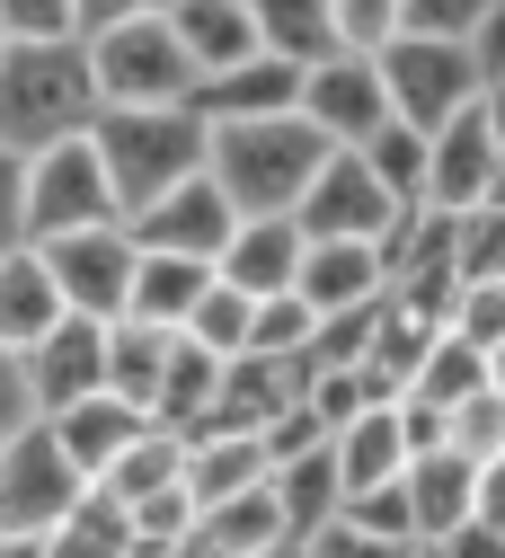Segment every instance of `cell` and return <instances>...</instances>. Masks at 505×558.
Instances as JSON below:
<instances>
[{"label": "cell", "mask_w": 505, "mask_h": 558, "mask_svg": "<svg viewBox=\"0 0 505 558\" xmlns=\"http://www.w3.org/2000/svg\"><path fill=\"white\" fill-rule=\"evenodd\" d=\"M89 62L107 116H169L204 98V72L169 0H89Z\"/></svg>", "instance_id": "obj_1"}, {"label": "cell", "mask_w": 505, "mask_h": 558, "mask_svg": "<svg viewBox=\"0 0 505 558\" xmlns=\"http://www.w3.org/2000/svg\"><path fill=\"white\" fill-rule=\"evenodd\" d=\"M98 62L89 45H0V160H45L98 133Z\"/></svg>", "instance_id": "obj_2"}, {"label": "cell", "mask_w": 505, "mask_h": 558, "mask_svg": "<svg viewBox=\"0 0 505 558\" xmlns=\"http://www.w3.org/2000/svg\"><path fill=\"white\" fill-rule=\"evenodd\" d=\"M107 222H124V204L98 160V133H81L45 160H0V248H53L71 231H107Z\"/></svg>", "instance_id": "obj_3"}, {"label": "cell", "mask_w": 505, "mask_h": 558, "mask_svg": "<svg viewBox=\"0 0 505 558\" xmlns=\"http://www.w3.org/2000/svg\"><path fill=\"white\" fill-rule=\"evenodd\" d=\"M328 160H337L328 133L302 124V116H284V124H223L213 133V186L240 204V222H293Z\"/></svg>", "instance_id": "obj_4"}, {"label": "cell", "mask_w": 505, "mask_h": 558, "mask_svg": "<svg viewBox=\"0 0 505 558\" xmlns=\"http://www.w3.org/2000/svg\"><path fill=\"white\" fill-rule=\"evenodd\" d=\"M98 160L116 178V204L124 222L169 204L178 186L213 178V124L195 107H169V116H98Z\"/></svg>", "instance_id": "obj_5"}, {"label": "cell", "mask_w": 505, "mask_h": 558, "mask_svg": "<svg viewBox=\"0 0 505 558\" xmlns=\"http://www.w3.org/2000/svg\"><path fill=\"white\" fill-rule=\"evenodd\" d=\"M98 487L81 478V461L62 452L53 426H19L0 435V541H62L89 514Z\"/></svg>", "instance_id": "obj_6"}, {"label": "cell", "mask_w": 505, "mask_h": 558, "mask_svg": "<svg viewBox=\"0 0 505 558\" xmlns=\"http://www.w3.org/2000/svg\"><path fill=\"white\" fill-rule=\"evenodd\" d=\"M382 81H390L399 124L425 133V143L488 107V72H479V53H470V45H417V36H399V45L382 53Z\"/></svg>", "instance_id": "obj_7"}, {"label": "cell", "mask_w": 505, "mask_h": 558, "mask_svg": "<svg viewBox=\"0 0 505 558\" xmlns=\"http://www.w3.org/2000/svg\"><path fill=\"white\" fill-rule=\"evenodd\" d=\"M45 266H53V284H62L71 319H98V328L133 319V284H142V240H133L124 222L53 240V248H45Z\"/></svg>", "instance_id": "obj_8"}, {"label": "cell", "mask_w": 505, "mask_h": 558, "mask_svg": "<svg viewBox=\"0 0 505 558\" xmlns=\"http://www.w3.org/2000/svg\"><path fill=\"white\" fill-rule=\"evenodd\" d=\"M311 240H364V248H390L399 231H408V204L373 178V160L364 151H337L328 169H320V186H311V204L293 214Z\"/></svg>", "instance_id": "obj_9"}, {"label": "cell", "mask_w": 505, "mask_h": 558, "mask_svg": "<svg viewBox=\"0 0 505 558\" xmlns=\"http://www.w3.org/2000/svg\"><path fill=\"white\" fill-rule=\"evenodd\" d=\"M302 124H320V133H328V151H373L382 133L399 124L382 62L346 53V62H328V72H311V81H302Z\"/></svg>", "instance_id": "obj_10"}, {"label": "cell", "mask_w": 505, "mask_h": 558, "mask_svg": "<svg viewBox=\"0 0 505 558\" xmlns=\"http://www.w3.org/2000/svg\"><path fill=\"white\" fill-rule=\"evenodd\" d=\"M124 231L142 240V257H195V266H223L231 240H240V204L213 186V178H195V186H178L169 204L133 214Z\"/></svg>", "instance_id": "obj_11"}, {"label": "cell", "mask_w": 505, "mask_h": 558, "mask_svg": "<svg viewBox=\"0 0 505 558\" xmlns=\"http://www.w3.org/2000/svg\"><path fill=\"white\" fill-rule=\"evenodd\" d=\"M293 408H311V355H240L204 435H275Z\"/></svg>", "instance_id": "obj_12"}, {"label": "cell", "mask_w": 505, "mask_h": 558, "mask_svg": "<svg viewBox=\"0 0 505 558\" xmlns=\"http://www.w3.org/2000/svg\"><path fill=\"white\" fill-rule=\"evenodd\" d=\"M505 195V151H496V124L488 107L461 116L453 133H435V169H425V214H479V204Z\"/></svg>", "instance_id": "obj_13"}, {"label": "cell", "mask_w": 505, "mask_h": 558, "mask_svg": "<svg viewBox=\"0 0 505 558\" xmlns=\"http://www.w3.org/2000/svg\"><path fill=\"white\" fill-rule=\"evenodd\" d=\"M62 319H71V302L53 284L45 248H0V355H36Z\"/></svg>", "instance_id": "obj_14"}, {"label": "cell", "mask_w": 505, "mask_h": 558, "mask_svg": "<svg viewBox=\"0 0 505 558\" xmlns=\"http://www.w3.org/2000/svg\"><path fill=\"white\" fill-rule=\"evenodd\" d=\"M169 10H178V36H187L204 81H231V72H249V62L266 53L257 0H169Z\"/></svg>", "instance_id": "obj_15"}, {"label": "cell", "mask_w": 505, "mask_h": 558, "mask_svg": "<svg viewBox=\"0 0 505 558\" xmlns=\"http://www.w3.org/2000/svg\"><path fill=\"white\" fill-rule=\"evenodd\" d=\"M302 266H311L302 222H240V240L223 257V284L249 293V302H284V293H302Z\"/></svg>", "instance_id": "obj_16"}, {"label": "cell", "mask_w": 505, "mask_h": 558, "mask_svg": "<svg viewBox=\"0 0 505 558\" xmlns=\"http://www.w3.org/2000/svg\"><path fill=\"white\" fill-rule=\"evenodd\" d=\"M302 302H311L320 319H328V311H373V302H390V248H364V240H311Z\"/></svg>", "instance_id": "obj_17"}, {"label": "cell", "mask_w": 505, "mask_h": 558, "mask_svg": "<svg viewBox=\"0 0 505 558\" xmlns=\"http://www.w3.org/2000/svg\"><path fill=\"white\" fill-rule=\"evenodd\" d=\"M195 116H204L213 133H223V124H284V116H302V72H293V62H275V53H257L249 72L204 81Z\"/></svg>", "instance_id": "obj_18"}, {"label": "cell", "mask_w": 505, "mask_h": 558, "mask_svg": "<svg viewBox=\"0 0 505 558\" xmlns=\"http://www.w3.org/2000/svg\"><path fill=\"white\" fill-rule=\"evenodd\" d=\"M178 328H142V319H116L107 328V399L160 416V390H169V364H178Z\"/></svg>", "instance_id": "obj_19"}, {"label": "cell", "mask_w": 505, "mask_h": 558, "mask_svg": "<svg viewBox=\"0 0 505 558\" xmlns=\"http://www.w3.org/2000/svg\"><path fill=\"white\" fill-rule=\"evenodd\" d=\"M275 478V452L266 435H187V487L195 506H231V497H257V487Z\"/></svg>", "instance_id": "obj_20"}, {"label": "cell", "mask_w": 505, "mask_h": 558, "mask_svg": "<svg viewBox=\"0 0 505 558\" xmlns=\"http://www.w3.org/2000/svg\"><path fill=\"white\" fill-rule=\"evenodd\" d=\"M479 478H488V470H479V461H461V452H435V461H417V470H408V497H417V541H425V549L479 523Z\"/></svg>", "instance_id": "obj_21"}, {"label": "cell", "mask_w": 505, "mask_h": 558, "mask_svg": "<svg viewBox=\"0 0 505 558\" xmlns=\"http://www.w3.org/2000/svg\"><path fill=\"white\" fill-rule=\"evenodd\" d=\"M160 416H142V408H124V399H89V408H71V416H53V435H62V452L81 461V478L98 487L142 435H152Z\"/></svg>", "instance_id": "obj_22"}, {"label": "cell", "mask_w": 505, "mask_h": 558, "mask_svg": "<svg viewBox=\"0 0 505 558\" xmlns=\"http://www.w3.org/2000/svg\"><path fill=\"white\" fill-rule=\"evenodd\" d=\"M266 19V53L293 62V72H328V62H346V27H337V0H257Z\"/></svg>", "instance_id": "obj_23"}, {"label": "cell", "mask_w": 505, "mask_h": 558, "mask_svg": "<svg viewBox=\"0 0 505 558\" xmlns=\"http://www.w3.org/2000/svg\"><path fill=\"white\" fill-rule=\"evenodd\" d=\"M337 470H346V506H354V497H373V487H399V478L417 470L399 408H373L364 426H346V435H337Z\"/></svg>", "instance_id": "obj_24"}, {"label": "cell", "mask_w": 505, "mask_h": 558, "mask_svg": "<svg viewBox=\"0 0 505 558\" xmlns=\"http://www.w3.org/2000/svg\"><path fill=\"white\" fill-rule=\"evenodd\" d=\"M275 506L293 523V541H328L346 523V470H337V444L311 452V461H284L275 470Z\"/></svg>", "instance_id": "obj_25"}, {"label": "cell", "mask_w": 505, "mask_h": 558, "mask_svg": "<svg viewBox=\"0 0 505 558\" xmlns=\"http://www.w3.org/2000/svg\"><path fill=\"white\" fill-rule=\"evenodd\" d=\"M223 266H195V257H142V284H133V319L142 328H195V311L213 302Z\"/></svg>", "instance_id": "obj_26"}, {"label": "cell", "mask_w": 505, "mask_h": 558, "mask_svg": "<svg viewBox=\"0 0 505 558\" xmlns=\"http://www.w3.org/2000/svg\"><path fill=\"white\" fill-rule=\"evenodd\" d=\"M169 487H187V435H169V426H152L107 478H98V497L116 506V514H133V506H152V497H169Z\"/></svg>", "instance_id": "obj_27"}, {"label": "cell", "mask_w": 505, "mask_h": 558, "mask_svg": "<svg viewBox=\"0 0 505 558\" xmlns=\"http://www.w3.org/2000/svg\"><path fill=\"white\" fill-rule=\"evenodd\" d=\"M293 541V523H284V506H275V478L257 487V497H231V506H213L204 514V558H266V549H284Z\"/></svg>", "instance_id": "obj_28"}, {"label": "cell", "mask_w": 505, "mask_h": 558, "mask_svg": "<svg viewBox=\"0 0 505 558\" xmlns=\"http://www.w3.org/2000/svg\"><path fill=\"white\" fill-rule=\"evenodd\" d=\"M223 355H213V345H178V364H169V390H160V426L169 435H204L213 426V408H223Z\"/></svg>", "instance_id": "obj_29"}, {"label": "cell", "mask_w": 505, "mask_h": 558, "mask_svg": "<svg viewBox=\"0 0 505 558\" xmlns=\"http://www.w3.org/2000/svg\"><path fill=\"white\" fill-rule=\"evenodd\" d=\"M479 390H496V381H488V355H479V345H461V337H444L435 355H425V373H417L408 399H425V408L453 416V408H470Z\"/></svg>", "instance_id": "obj_30"}, {"label": "cell", "mask_w": 505, "mask_h": 558, "mask_svg": "<svg viewBox=\"0 0 505 558\" xmlns=\"http://www.w3.org/2000/svg\"><path fill=\"white\" fill-rule=\"evenodd\" d=\"M0 45H89V0H0Z\"/></svg>", "instance_id": "obj_31"}, {"label": "cell", "mask_w": 505, "mask_h": 558, "mask_svg": "<svg viewBox=\"0 0 505 558\" xmlns=\"http://www.w3.org/2000/svg\"><path fill=\"white\" fill-rule=\"evenodd\" d=\"M364 160H373V178H382V186L408 204V214H425V169H435V143H425V133L390 124V133H382V143H373Z\"/></svg>", "instance_id": "obj_32"}, {"label": "cell", "mask_w": 505, "mask_h": 558, "mask_svg": "<svg viewBox=\"0 0 505 558\" xmlns=\"http://www.w3.org/2000/svg\"><path fill=\"white\" fill-rule=\"evenodd\" d=\"M195 345H213L223 364H240V355H257V302L249 293H231V284H213V302L195 311V328H187Z\"/></svg>", "instance_id": "obj_33"}, {"label": "cell", "mask_w": 505, "mask_h": 558, "mask_svg": "<svg viewBox=\"0 0 505 558\" xmlns=\"http://www.w3.org/2000/svg\"><path fill=\"white\" fill-rule=\"evenodd\" d=\"M488 0H399V36L417 45H479Z\"/></svg>", "instance_id": "obj_34"}, {"label": "cell", "mask_w": 505, "mask_h": 558, "mask_svg": "<svg viewBox=\"0 0 505 558\" xmlns=\"http://www.w3.org/2000/svg\"><path fill=\"white\" fill-rule=\"evenodd\" d=\"M453 240H461V284H505V195L461 214Z\"/></svg>", "instance_id": "obj_35"}, {"label": "cell", "mask_w": 505, "mask_h": 558, "mask_svg": "<svg viewBox=\"0 0 505 558\" xmlns=\"http://www.w3.org/2000/svg\"><path fill=\"white\" fill-rule=\"evenodd\" d=\"M346 523L373 532V541H399V549H425V541H417V497H408V478H399V487H373V497H354Z\"/></svg>", "instance_id": "obj_36"}, {"label": "cell", "mask_w": 505, "mask_h": 558, "mask_svg": "<svg viewBox=\"0 0 505 558\" xmlns=\"http://www.w3.org/2000/svg\"><path fill=\"white\" fill-rule=\"evenodd\" d=\"M311 337H320V311L302 293L257 302V355H311Z\"/></svg>", "instance_id": "obj_37"}, {"label": "cell", "mask_w": 505, "mask_h": 558, "mask_svg": "<svg viewBox=\"0 0 505 558\" xmlns=\"http://www.w3.org/2000/svg\"><path fill=\"white\" fill-rule=\"evenodd\" d=\"M337 27H346V53L382 62L399 45V0H337Z\"/></svg>", "instance_id": "obj_38"}, {"label": "cell", "mask_w": 505, "mask_h": 558, "mask_svg": "<svg viewBox=\"0 0 505 558\" xmlns=\"http://www.w3.org/2000/svg\"><path fill=\"white\" fill-rule=\"evenodd\" d=\"M453 337H461V345H479V355H496V345H505V284H461Z\"/></svg>", "instance_id": "obj_39"}, {"label": "cell", "mask_w": 505, "mask_h": 558, "mask_svg": "<svg viewBox=\"0 0 505 558\" xmlns=\"http://www.w3.org/2000/svg\"><path fill=\"white\" fill-rule=\"evenodd\" d=\"M320 558H425V549H399V541H373V532H354V523H337L328 541H311Z\"/></svg>", "instance_id": "obj_40"}, {"label": "cell", "mask_w": 505, "mask_h": 558, "mask_svg": "<svg viewBox=\"0 0 505 558\" xmlns=\"http://www.w3.org/2000/svg\"><path fill=\"white\" fill-rule=\"evenodd\" d=\"M470 53H479V72H488V89H496V81H505V0H488V27H479Z\"/></svg>", "instance_id": "obj_41"}, {"label": "cell", "mask_w": 505, "mask_h": 558, "mask_svg": "<svg viewBox=\"0 0 505 558\" xmlns=\"http://www.w3.org/2000/svg\"><path fill=\"white\" fill-rule=\"evenodd\" d=\"M425 558H505V532H488V523H470V532H453V541H435Z\"/></svg>", "instance_id": "obj_42"}, {"label": "cell", "mask_w": 505, "mask_h": 558, "mask_svg": "<svg viewBox=\"0 0 505 558\" xmlns=\"http://www.w3.org/2000/svg\"><path fill=\"white\" fill-rule=\"evenodd\" d=\"M0 558H53V541H0Z\"/></svg>", "instance_id": "obj_43"}, {"label": "cell", "mask_w": 505, "mask_h": 558, "mask_svg": "<svg viewBox=\"0 0 505 558\" xmlns=\"http://www.w3.org/2000/svg\"><path fill=\"white\" fill-rule=\"evenodd\" d=\"M488 124H496V151H505V81L488 89Z\"/></svg>", "instance_id": "obj_44"}, {"label": "cell", "mask_w": 505, "mask_h": 558, "mask_svg": "<svg viewBox=\"0 0 505 558\" xmlns=\"http://www.w3.org/2000/svg\"><path fill=\"white\" fill-rule=\"evenodd\" d=\"M266 558H320V549H311V541H284V549H266Z\"/></svg>", "instance_id": "obj_45"}, {"label": "cell", "mask_w": 505, "mask_h": 558, "mask_svg": "<svg viewBox=\"0 0 505 558\" xmlns=\"http://www.w3.org/2000/svg\"><path fill=\"white\" fill-rule=\"evenodd\" d=\"M488 381H496V390H505V345H496V355H488Z\"/></svg>", "instance_id": "obj_46"}, {"label": "cell", "mask_w": 505, "mask_h": 558, "mask_svg": "<svg viewBox=\"0 0 505 558\" xmlns=\"http://www.w3.org/2000/svg\"><path fill=\"white\" fill-rule=\"evenodd\" d=\"M187 558H204V549H187Z\"/></svg>", "instance_id": "obj_47"}]
</instances>
